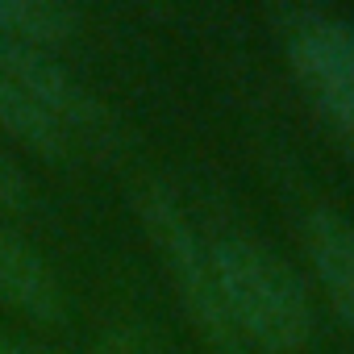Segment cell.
Returning a JSON list of instances; mask_svg holds the SVG:
<instances>
[{
    "instance_id": "cell-1",
    "label": "cell",
    "mask_w": 354,
    "mask_h": 354,
    "mask_svg": "<svg viewBox=\"0 0 354 354\" xmlns=\"http://www.w3.org/2000/svg\"><path fill=\"white\" fill-rule=\"evenodd\" d=\"M209 254H213L221 296L246 342H259L275 354L300 350L308 342L313 308H308L304 279L288 259H279L275 250L242 234L213 238Z\"/></svg>"
},
{
    "instance_id": "cell-2",
    "label": "cell",
    "mask_w": 354,
    "mask_h": 354,
    "mask_svg": "<svg viewBox=\"0 0 354 354\" xmlns=\"http://www.w3.org/2000/svg\"><path fill=\"white\" fill-rule=\"evenodd\" d=\"M138 213H142V225H146L167 275L180 288L201 337L213 346V354H250V342L242 337V329H238V321H234V313L221 296L209 242L188 221L180 201L167 188H142L138 192Z\"/></svg>"
},
{
    "instance_id": "cell-3",
    "label": "cell",
    "mask_w": 354,
    "mask_h": 354,
    "mask_svg": "<svg viewBox=\"0 0 354 354\" xmlns=\"http://www.w3.org/2000/svg\"><path fill=\"white\" fill-rule=\"evenodd\" d=\"M288 55L317 109L354 142V30L329 13L300 9L288 21Z\"/></svg>"
},
{
    "instance_id": "cell-4",
    "label": "cell",
    "mask_w": 354,
    "mask_h": 354,
    "mask_svg": "<svg viewBox=\"0 0 354 354\" xmlns=\"http://www.w3.org/2000/svg\"><path fill=\"white\" fill-rule=\"evenodd\" d=\"M0 71H5L13 84H21L63 129L67 138H84V142H113L117 125L113 113L42 46L30 42H13V38H0Z\"/></svg>"
},
{
    "instance_id": "cell-5",
    "label": "cell",
    "mask_w": 354,
    "mask_h": 354,
    "mask_svg": "<svg viewBox=\"0 0 354 354\" xmlns=\"http://www.w3.org/2000/svg\"><path fill=\"white\" fill-rule=\"evenodd\" d=\"M0 300L42 325H55L67 313V300L50 263L9 225H0Z\"/></svg>"
},
{
    "instance_id": "cell-6",
    "label": "cell",
    "mask_w": 354,
    "mask_h": 354,
    "mask_svg": "<svg viewBox=\"0 0 354 354\" xmlns=\"http://www.w3.org/2000/svg\"><path fill=\"white\" fill-rule=\"evenodd\" d=\"M304 242L325 296L333 300L337 317L354 329V221L321 205L304 217Z\"/></svg>"
},
{
    "instance_id": "cell-7",
    "label": "cell",
    "mask_w": 354,
    "mask_h": 354,
    "mask_svg": "<svg viewBox=\"0 0 354 354\" xmlns=\"http://www.w3.org/2000/svg\"><path fill=\"white\" fill-rule=\"evenodd\" d=\"M80 9L63 0H0V38L30 42V46H55L67 42L80 30Z\"/></svg>"
},
{
    "instance_id": "cell-8",
    "label": "cell",
    "mask_w": 354,
    "mask_h": 354,
    "mask_svg": "<svg viewBox=\"0 0 354 354\" xmlns=\"http://www.w3.org/2000/svg\"><path fill=\"white\" fill-rule=\"evenodd\" d=\"M0 129H9L17 142L42 150V154H63L67 150V129L21 88L0 71Z\"/></svg>"
},
{
    "instance_id": "cell-9",
    "label": "cell",
    "mask_w": 354,
    "mask_h": 354,
    "mask_svg": "<svg viewBox=\"0 0 354 354\" xmlns=\"http://www.w3.org/2000/svg\"><path fill=\"white\" fill-rule=\"evenodd\" d=\"M30 205V180H26V171L17 167L13 154L0 150V209L5 213H21Z\"/></svg>"
},
{
    "instance_id": "cell-10",
    "label": "cell",
    "mask_w": 354,
    "mask_h": 354,
    "mask_svg": "<svg viewBox=\"0 0 354 354\" xmlns=\"http://www.w3.org/2000/svg\"><path fill=\"white\" fill-rule=\"evenodd\" d=\"M88 354H154V346L138 329H109V333H100V342Z\"/></svg>"
},
{
    "instance_id": "cell-11",
    "label": "cell",
    "mask_w": 354,
    "mask_h": 354,
    "mask_svg": "<svg viewBox=\"0 0 354 354\" xmlns=\"http://www.w3.org/2000/svg\"><path fill=\"white\" fill-rule=\"evenodd\" d=\"M0 354H50V350L34 346V342H9V337H0Z\"/></svg>"
}]
</instances>
